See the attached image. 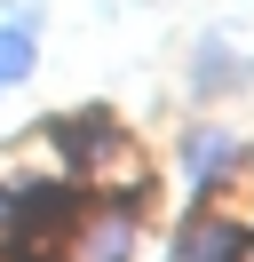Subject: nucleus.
I'll return each mask as SVG.
<instances>
[{"instance_id":"7ed1b4c3","label":"nucleus","mask_w":254,"mask_h":262,"mask_svg":"<svg viewBox=\"0 0 254 262\" xmlns=\"http://www.w3.org/2000/svg\"><path fill=\"white\" fill-rule=\"evenodd\" d=\"M119 254H127V207L95 223V246H88V262H119Z\"/></svg>"},{"instance_id":"f257e3e1","label":"nucleus","mask_w":254,"mask_h":262,"mask_svg":"<svg viewBox=\"0 0 254 262\" xmlns=\"http://www.w3.org/2000/svg\"><path fill=\"white\" fill-rule=\"evenodd\" d=\"M230 254H238V230L215 223V214H199V223L175 238V262H230Z\"/></svg>"},{"instance_id":"f03ea898","label":"nucleus","mask_w":254,"mask_h":262,"mask_svg":"<svg viewBox=\"0 0 254 262\" xmlns=\"http://www.w3.org/2000/svg\"><path fill=\"white\" fill-rule=\"evenodd\" d=\"M24 72H32V32H16V24H8V32H0V88H16Z\"/></svg>"}]
</instances>
